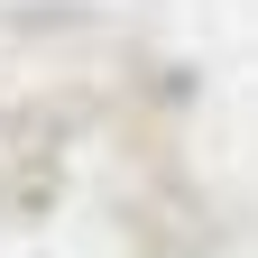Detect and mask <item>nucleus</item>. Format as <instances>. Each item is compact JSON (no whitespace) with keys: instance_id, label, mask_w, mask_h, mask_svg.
Here are the masks:
<instances>
[]
</instances>
